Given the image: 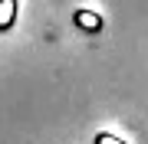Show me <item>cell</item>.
<instances>
[{"label": "cell", "mask_w": 148, "mask_h": 144, "mask_svg": "<svg viewBox=\"0 0 148 144\" xmlns=\"http://www.w3.org/2000/svg\"><path fill=\"white\" fill-rule=\"evenodd\" d=\"M73 20H76V26L86 30V33H99V30H102V16L92 13V10H76Z\"/></svg>", "instance_id": "cell-1"}, {"label": "cell", "mask_w": 148, "mask_h": 144, "mask_svg": "<svg viewBox=\"0 0 148 144\" xmlns=\"http://www.w3.org/2000/svg\"><path fill=\"white\" fill-rule=\"evenodd\" d=\"M16 16V0H0V30H10Z\"/></svg>", "instance_id": "cell-2"}, {"label": "cell", "mask_w": 148, "mask_h": 144, "mask_svg": "<svg viewBox=\"0 0 148 144\" xmlns=\"http://www.w3.org/2000/svg\"><path fill=\"white\" fill-rule=\"evenodd\" d=\"M95 144H128V141H122V138H115V134L102 131V134H95Z\"/></svg>", "instance_id": "cell-3"}]
</instances>
